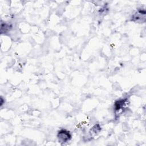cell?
<instances>
[{"mask_svg":"<svg viewBox=\"0 0 146 146\" xmlns=\"http://www.w3.org/2000/svg\"><path fill=\"white\" fill-rule=\"evenodd\" d=\"M128 100L127 99H121L115 102L114 104V110L116 115H118L119 113H121L126 108L128 104Z\"/></svg>","mask_w":146,"mask_h":146,"instance_id":"1","label":"cell"},{"mask_svg":"<svg viewBox=\"0 0 146 146\" xmlns=\"http://www.w3.org/2000/svg\"><path fill=\"white\" fill-rule=\"evenodd\" d=\"M57 137L59 143H66L71 140V135L68 131L62 129L58 131Z\"/></svg>","mask_w":146,"mask_h":146,"instance_id":"2","label":"cell"},{"mask_svg":"<svg viewBox=\"0 0 146 146\" xmlns=\"http://www.w3.org/2000/svg\"><path fill=\"white\" fill-rule=\"evenodd\" d=\"M145 10H138L131 17V21L133 22H142V19L145 20Z\"/></svg>","mask_w":146,"mask_h":146,"instance_id":"3","label":"cell"},{"mask_svg":"<svg viewBox=\"0 0 146 146\" xmlns=\"http://www.w3.org/2000/svg\"><path fill=\"white\" fill-rule=\"evenodd\" d=\"M11 29V26L9 25V24H7V23H2L1 24V31L2 33H3V32L6 33V32L10 31Z\"/></svg>","mask_w":146,"mask_h":146,"instance_id":"4","label":"cell"}]
</instances>
